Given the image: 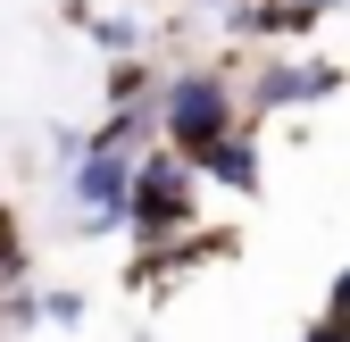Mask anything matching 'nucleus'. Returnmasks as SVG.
<instances>
[{
    "mask_svg": "<svg viewBox=\"0 0 350 342\" xmlns=\"http://www.w3.org/2000/svg\"><path fill=\"white\" fill-rule=\"evenodd\" d=\"M325 317L350 326V267H334V284H325Z\"/></svg>",
    "mask_w": 350,
    "mask_h": 342,
    "instance_id": "nucleus-12",
    "label": "nucleus"
},
{
    "mask_svg": "<svg viewBox=\"0 0 350 342\" xmlns=\"http://www.w3.org/2000/svg\"><path fill=\"white\" fill-rule=\"evenodd\" d=\"M192 9H217V17H226V9H242V0H192Z\"/></svg>",
    "mask_w": 350,
    "mask_h": 342,
    "instance_id": "nucleus-13",
    "label": "nucleus"
},
{
    "mask_svg": "<svg viewBox=\"0 0 350 342\" xmlns=\"http://www.w3.org/2000/svg\"><path fill=\"white\" fill-rule=\"evenodd\" d=\"M200 184H217V192H242V200H258V184H267V159H258V134L250 125H234V134H217L200 159Z\"/></svg>",
    "mask_w": 350,
    "mask_h": 342,
    "instance_id": "nucleus-6",
    "label": "nucleus"
},
{
    "mask_svg": "<svg viewBox=\"0 0 350 342\" xmlns=\"http://www.w3.org/2000/svg\"><path fill=\"white\" fill-rule=\"evenodd\" d=\"M159 75H167V67H150L142 51H125V59H109L100 101H159Z\"/></svg>",
    "mask_w": 350,
    "mask_h": 342,
    "instance_id": "nucleus-7",
    "label": "nucleus"
},
{
    "mask_svg": "<svg viewBox=\"0 0 350 342\" xmlns=\"http://www.w3.org/2000/svg\"><path fill=\"white\" fill-rule=\"evenodd\" d=\"M83 34H92L100 42V59H125V51H142V17H125V9H92V17H83Z\"/></svg>",
    "mask_w": 350,
    "mask_h": 342,
    "instance_id": "nucleus-8",
    "label": "nucleus"
},
{
    "mask_svg": "<svg viewBox=\"0 0 350 342\" xmlns=\"http://www.w3.org/2000/svg\"><path fill=\"white\" fill-rule=\"evenodd\" d=\"M134 159L142 150H117V142H92L67 159V200H75V226L83 234H125V200H134Z\"/></svg>",
    "mask_w": 350,
    "mask_h": 342,
    "instance_id": "nucleus-4",
    "label": "nucleus"
},
{
    "mask_svg": "<svg viewBox=\"0 0 350 342\" xmlns=\"http://www.w3.org/2000/svg\"><path fill=\"white\" fill-rule=\"evenodd\" d=\"M42 326H83V292L51 284V292H42Z\"/></svg>",
    "mask_w": 350,
    "mask_h": 342,
    "instance_id": "nucleus-10",
    "label": "nucleus"
},
{
    "mask_svg": "<svg viewBox=\"0 0 350 342\" xmlns=\"http://www.w3.org/2000/svg\"><path fill=\"white\" fill-rule=\"evenodd\" d=\"M33 259H25V226H17V209L0 200V284H25Z\"/></svg>",
    "mask_w": 350,
    "mask_h": 342,
    "instance_id": "nucleus-9",
    "label": "nucleus"
},
{
    "mask_svg": "<svg viewBox=\"0 0 350 342\" xmlns=\"http://www.w3.org/2000/svg\"><path fill=\"white\" fill-rule=\"evenodd\" d=\"M342 9V0H242L226 9L234 42H267V51H292V42H317V25Z\"/></svg>",
    "mask_w": 350,
    "mask_h": 342,
    "instance_id": "nucleus-5",
    "label": "nucleus"
},
{
    "mask_svg": "<svg viewBox=\"0 0 350 342\" xmlns=\"http://www.w3.org/2000/svg\"><path fill=\"white\" fill-rule=\"evenodd\" d=\"M200 226V167L175 150V142H150L134 159V200H125V234L134 242H175Z\"/></svg>",
    "mask_w": 350,
    "mask_h": 342,
    "instance_id": "nucleus-2",
    "label": "nucleus"
},
{
    "mask_svg": "<svg viewBox=\"0 0 350 342\" xmlns=\"http://www.w3.org/2000/svg\"><path fill=\"white\" fill-rule=\"evenodd\" d=\"M242 117V83L226 67H167L159 75V142H175L184 159H200L217 134H234Z\"/></svg>",
    "mask_w": 350,
    "mask_h": 342,
    "instance_id": "nucleus-1",
    "label": "nucleus"
},
{
    "mask_svg": "<svg viewBox=\"0 0 350 342\" xmlns=\"http://www.w3.org/2000/svg\"><path fill=\"white\" fill-rule=\"evenodd\" d=\"M350 83V67L342 59H325V51H309V42H292V51H267L250 75H242V117L258 125V117H292V109H317V101H334Z\"/></svg>",
    "mask_w": 350,
    "mask_h": 342,
    "instance_id": "nucleus-3",
    "label": "nucleus"
},
{
    "mask_svg": "<svg viewBox=\"0 0 350 342\" xmlns=\"http://www.w3.org/2000/svg\"><path fill=\"white\" fill-rule=\"evenodd\" d=\"M292 342H350V326H342V317H325V309H317V317H309V326H300V334H292Z\"/></svg>",
    "mask_w": 350,
    "mask_h": 342,
    "instance_id": "nucleus-11",
    "label": "nucleus"
}]
</instances>
